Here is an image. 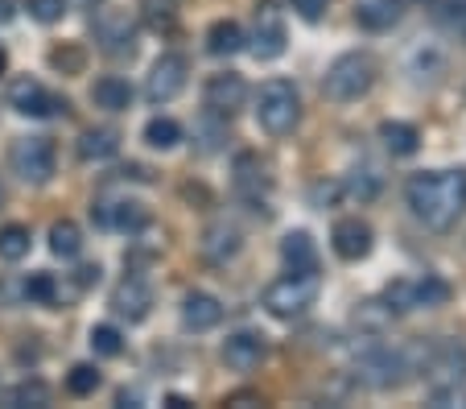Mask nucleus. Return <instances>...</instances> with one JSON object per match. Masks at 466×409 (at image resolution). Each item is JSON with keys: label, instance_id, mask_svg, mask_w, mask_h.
Instances as JSON below:
<instances>
[{"label": "nucleus", "instance_id": "nucleus-12", "mask_svg": "<svg viewBox=\"0 0 466 409\" xmlns=\"http://www.w3.org/2000/svg\"><path fill=\"white\" fill-rule=\"evenodd\" d=\"M207 107L211 112H219V116H231L236 107H244V99H248V83L239 79V75H211L207 79Z\"/></svg>", "mask_w": 466, "mask_h": 409}, {"label": "nucleus", "instance_id": "nucleus-11", "mask_svg": "<svg viewBox=\"0 0 466 409\" xmlns=\"http://www.w3.org/2000/svg\"><path fill=\"white\" fill-rule=\"evenodd\" d=\"M285 50V26L277 17L273 5L256 9V29H252V54L256 58H277Z\"/></svg>", "mask_w": 466, "mask_h": 409}, {"label": "nucleus", "instance_id": "nucleus-23", "mask_svg": "<svg viewBox=\"0 0 466 409\" xmlns=\"http://www.w3.org/2000/svg\"><path fill=\"white\" fill-rule=\"evenodd\" d=\"M50 249H54V257H62V261L79 257V252H83L79 223H71V220H58V223H54V228H50Z\"/></svg>", "mask_w": 466, "mask_h": 409}, {"label": "nucleus", "instance_id": "nucleus-27", "mask_svg": "<svg viewBox=\"0 0 466 409\" xmlns=\"http://www.w3.org/2000/svg\"><path fill=\"white\" fill-rule=\"evenodd\" d=\"M203 249H207V257H211V261H228V257H236V249H239V231H236V228H211V231H207V240H203Z\"/></svg>", "mask_w": 466, "mask_h": 409}, {"label": "nucleus", "instance_id": "nucleus-21", "mask_svg": "<svg viewBox=\"0 0 466 409\" xmlns=\"http://www.w3.org/2000/svg\"><path fill=\"white\" fill-rule=\"evenodd\" d=\"M207 50L215 54V58H231V54L244 50V29L236 26V21H215L211 29H207Z\"/></svg>", "mask_w": 466, "mask_h": 409}, {"label": "nucleus", "instance_id": "nucleus-22", "mask_svg": "<svg viewBox=\"0 0 466 409\" xmlns=\"http://www.w3.org/2000/svg\"><path fill=\"white\" fill-rule=\"evenodd\" d=\"M380 141H384L388 153H396V158H413L421 137H417V128L405 125V120H384V125H380Z\"/></svg>", "mask_w": 466, "mask_h": 409}, {"label": "nucleus", "instance_id": "nucleus-1", "mask_svg": "<svg viewBox=\"0 0 466 409\" xmlns=\"http://www.w3.org/2000/svg\"><path fill=\"white\" fill-rule=\"evenodd\" d=\"M405 199L413 215L433 231H446L466 211V169H430L413 174L405 187Z\"/></svg>", "mask_w": 466, "mask_h": 409}, {"label": "nucleus", "instance_id": "nucleus-36", "mask_svg": "<svg viewBox=\"0 0 466 409\" xmlns=\"http://www.w3.org/2000/svg\"><path fill=\"white\" fill-rule=\"evenodd\" d=\"M430 405H438V409L462 405L466 409V389H458V384H433V389H430Z\"/></svg>", "mask_w": 466, "mask_h": 409}, {"label": "nucleus", "instance_id": "nucleus-14", "mask_svg": "<svg viewBox=\"0 0 466 409\" xmlns=\"http://www.w3.org/2000/svg\"><path fill=\"white\" fill-rule=\"evenodd\" d=\"M149 306H153V294H149V285H145V281L128 277V281L116 285V294H112V311L120 314V319L141 322L145 314H149Z\"/></svg>", "mask_w": 466, "mask_h": 409}, {"label": "nucleus", "instance_id": "nucleus-43", "mask_svg": "<svg viewBox=\"0 0 466 409\" xmlns=\"http://www.w3.org/2000/svg\"><path fill=\"white\" fill-rule=\"evenodd\" d=\"M5 63H9V58H5V50H0V75H5Z\"/></svg>", "mask_w": 466, "mask_h": 409}, {"label": "nucleus", "instance_id": "nucleus-19", "mask_svg": "<svg viewBox=\"0 0 466 409\" xmlns=\"http://www.w3.org/2000/svg\"><path fill=\"white\" fill-rule=\"evenodd\" d=\"M91 99H96V107H104V112H124V107L132 104V87L120 75H104V79H96V87H91Z\"/></svg>", "mask_w": 466, "mask_h": 409}, {"label": "nucleus", "instance_id": "nucleus-13", "mask_svg": "<svg viewBox=\"0 0 466 409\" xmlns=\"http://www.w3.org/2000/svg\"><path fill=\"white\" fill-rule=\"evenodd\" d=\"M330 244L343 261H363L371 252V228L363 220H339L330 231Z\"/></svg>", "mask_w": 466, "mask_h": 409}, {"label": "nucleus", "instance_id": "nucleus-40", "mask_svg": "<svg viewBox=\"0 0 466 409\" xmlns=\"http://www.w3.org/2000/svg\"><path fill=\"white\" fill-rule=\"evenodd\" d=\"M450 9H454V17H450V21H454L458 37H462V42H466V0H458V5H450Z\"/></svg>", "mask_w": 466, "mask_h": 409}, {"label": "nucleus", "instance_id": "nucleus-41", "mask_svg": "<svg viewBox=\"0 0 466 409\" xmlns=\"http://www.w3.org/2000/svg\"><path fill=\"white\" fill-rule=\"evenodd\" d=\"M91 281H99V265H83L79 269V285H91Z\"/></svg>", "mask_w": 466, "mask_h": 409}, {"label": "nucleus", "instance_id": "nucleus-45", "mask_svg": "<svg viewBox=\"0 0 466 409\" xmlns=\"http://www.w3.org/2000/svg\"><path fill=\"white\" fill-rule=\"evenodd\" d=\"M0 199H5V195H0Z\"/></svg>", "mask_w": 466, "mask_h": 409}, {"label": "nucleus", "instance_id": "nucleus-38", "mask_svg": "<svg viewBox=\"0 0 466 409\" xmlns=\"http://www.w3.org/2000/svg\"><path fill=\"white\" fill-rule=\"evenodd\" d=\"M376 190H380L376 174H371V169H355L351 174V195L355 199H376Z\"/></svg>", "mask_w": 466, "mask_h": 409}, {"label": "nucleus", "instance_id": "nucleus-4", "mask_svg": "<svg viewBox=\"0 0 466 409\" xmlns=\"http://www.w3.org/2000/svg\"><path fill=\"white\" fill-rule=\"evenodd\" d=\"M318 277L314 273H285L281 281H273L264 290V311L277 319H298L306 306H314Z\"/></svg>", "mask_w": 466, "mask_h": 409}, {"label": "nucleus", "instance_id": "nucleus-39", "mask_svg": "<svg viewBox=\"0 0 466 409\" xmlns=\"http://www.w3.org/2000/svg\"><path fill=\"white\" fill-rule=\"evenodd\" d=\"M50 63L58 66V71H79V66H83V54L79 50H54Z\"/></svg>", "mask_w": 466, "mask_h": 409}, {"label": "nucleus", "instance_id": "nucleus-31", "mask_svg": "<svg viewBox=\"0 0 466 409\" xmlns=\"http://www.w3.org/2000/svg\"><path fill=\"white\" fill-rule=\"evenodd\" d=\"M99 381H104V376L96 373V364H75L71 376H66V389H71L75 397H91V393L99 389Z\"/></svg>", "mask_w": 466, "mask_h": 409}, {"label": "nucleus", "instance_id": "nucleus-18", "mask_svg": "<svg viewBox=\"0 0 466 409\" xmlns=\"http://www.w3.org/2000/svg\"><path fill=\"white\" fill-rule=\"evenodd\" d=\"M355 21H360L363 29H371V34L392 29L396 21H400V0H360V5H355Z\"/></svg>", "mask_w": 466, "mask_h": 409}, {"label": "nucleus", "instance_id": "nucleus-17", "mask_svg": "<svg viewBox=\"0 0 466 409\" xmlns=\"http://www.w3.org/2000/svg\"><path fill=\"white\" fill-rule=\"evenodd\" d=\"M219 319H223V306L215 302L211 294H186L182 322L190 331H211V327H219Z\"/></svg>", "mask_w": 466, "mask_h": 409}, {"label": "nucleus", "instance_id": "nucleus-10", "mask_svg": "<svg viewBox=\"0 0 466 409\" xmlns=\"http://www.w3.org/2000/svg\"><path fill=\"white\" fill-rule=\"evenodd\" d=\"M433 384H462L466 381V343L446 339V343L433 347V356H425Z\"/></svg>", "mask_w": 466, "mask_h": 409}, {"label": "nucleus", "instance_id": "nucleus-3", "mask_svg": "<svg viewBox=\"0 0 466 409\" xmlns=\"http://www.w3.org/2000/svg\"><path fill=\"white\" fill-rule=\"evenodd\" d=\"M371 83H376V63H371L368 54L355 50L330 63V71H326V96L339 99V104H351V99L368 96Z\"/></svg>", "mask_w": 466, "mask_h": 409}, {"label": "nucleus", "instance_id": "nucleus-34", "mask_svg": "<svg viewBox=\"0 0 466 409\" xmlns=\"http://www.w3.org/2000/svg\"><path fill=\"white\" fill-rule=\"evenodd\" d=\"M54 294H58V285H54V277H50V273H34V277L25 281V298H29V302L50 306V302H54Z\"/></svg>", "mask_w": 466, "mask_h": 409}, {"label": "nucleus", "instance_id": "nucleus-9", "mask_svg": "<svg viewBox=\"0 0 466 409\" xmlns=\"http://www.w3.org/2000/svg\"><path fill=\"white\" fill-rule=\"evenodd\" d=\"M186 71H190V66H186L182 54H161L149 71V83H145L149 104H169V99L186 87Z\"/></svg>", "mask_w": 466, "mask_h": 409}, {"label": "nucleus", "instance_id": "nucleus-28", "mask_svg": "<svg viewBox=\"0 0 466 409\" xmlns=\"http://www.w3.org/2000/svg\"><path fill=\"white\" fill-rule=\"evenodd\" d=\"M21 257H29V228H21V223L0 228V261H21Z\"/></svg>", "mask_w": 466, "mask_h": 409}, {"label": "nucleus", "instance_id": "nucleus-37", "mask_svg": "<svg viewBox=\"0 0 466 409\" xmlns=\"http://www.w3.org/2000/svg\"><path fill=\"white\" fill-rule=\"evenodd\" d=\"M289 5L301 21H309V26H318V21L326 17V9H330V0H289Z\"/></svg>", "mask_w": 466, "mask_h": 409}, {"label": "nucleus", "instance_id": "nucleus-25", "mask_svg": "<svg viewBox=\"0 0 466 409\" xmlns=\"http://www.w3.org/2000/svg\"><path fill=\"white\" fill-rule=\"evenodd\" d=\"M145 141H149L153 149H174V145L182 141V125L169 120V116H153L149 125H145Z\"/></svg>", "mask_w": 466, "mask_h": 409}, {"label": "nucleus", "instance_id": "nucleus-2", "mask_svg": "<svg viewBox=\"0 0 466 409\" xmlns=\"http://www.w3.org/2000/svg\"><path fill=\"white\" fill-rule=\"evenodd\" d=\"M256 120H260L264 133L273 137H285L298 128L301 120V99H298V87L285 79H268L256 96Z\"/></svg>", "mask_w": 466, "mask_h": 409}, {"label": "nucleus", "instance_id": "nucleus-7", "mask_svg": "<svg viewBox=\"0 0 466 409\" xmlns=\"http://www.w3.org/2000/svg\"><path fill=\"white\" fill-rule=\"evenodd\" d=\"M91 34H96L104 54H132L137 50V21L128 17V9H99L91 17Z\"/></svg>", "mask_w": 466, "mask_h": 409}, {"label": "nucleus", "instance_id": "nucleus-26", "mask_svg": "<svg viewBox=\"0 0 466 409\" xmlns=\"http://www.w3.org/2000/svg\"><path fill=\"white\" fill-rule=\"evenodd\" d=\"M409 290H413V306H441L450 298V285L433 273H425L421 281H409Z\"/></svg>", "mask_w": 466, "mask_h": 409}, {"label": "nucleus", "instance_id": "nucleus-15", "mask_svg": "<svg viewBox=\"0 0 466 409\" xmlns=\"http://www.w3.org/2000/svg\"><path fill=\"white\" fill-rule=\"evenodd\" d=\"M223 360H228V368H236V373H252L264 360V339L252 335V331H239V335H231L228 343H223Z\"/></svg>", "mask_w": 466, "mask_h": 409}, {"label": "nucleus", "instance_id": "nucleus-35", "mask_svg": "<svg viewBox=\"0 0 466 409\" xmlns=\"http://www.w3.org/2000/svg\"><path fill=\"white\" fill-rule=\"evenodd\" d=\"M25 9L34 21L54 26V21H62V13H66V0H25Z\"/></svg>", "mask_w": 466, "mask_h": 409}, {"label": "nucleus", "instance_id": "nucleus-29", "mask_svg": "<svg viewBox=\"0 0 466 409\" xmlns=\"http://www.w3.org/2000/svg\"><path fill=\"white\" fill-rule=\"evenodd\" d=\"M112 228H120V231H141L145 223H149V211H145L141 203H116L112 207V215H104Z\"/></svg>", "mask_w": 466, "mask_h": 409}, {"label": "nucleus", "instance_id": "nucleus-42", "mask_svg": "<svg viewBox=\"0 0 466 409\" xmlns=\"http://www.w3.org/2000/svg\"><path fill=\"white\" fill-rule=\"evenodd\" d=\"M13 17V0H0V26Z\"/></svg>", "mask_w": 466, "mask_h": 409}, {"label": "nucleus", "instance_id": "nucleus-6", "mask_svg": "<svg viewBox=\"0 0 466 409\" xmlns=\"http://www.w3.org/2000/svg\"><path fill=\"white\" fill-rule=\"evenodd\" d=\"M409 373H413V356L405 347H371L360 364V376L376 389H396L409 381Z\"/></svg>", "mask_w": 466, "mask_h": 409}, {"label": "nucleus", "instance_id": "nucleus-16", "mask_svg": "<svg viewBox=\"0 0 466 409\" xmlns=\"http://www.w3.org/2000/svg\"><path fill=\"white\" fill-rule=\"evenodd\" d=\"M281 261L289 273H314L318 269V249L306 231H289L281 240Z\"/></svg>", "mask_w": 466, "mask_h": 409}, {"label": "nucleus", "instance_id": "nucleus-8", "mask_svg": "<svg viewBox=\"0 0 466 409\" xmlns=\"http://www.w3.org/2000/svg\"><path fill=\"white\" fill-rule=\"evenodd\" d=\"M9 104L17 107L21 116H34V120H46V116H58V112H66V99H58L46 83H37V79H17L9 87Z\"/></svg>", "mask_w": 466, "mask_h": 409}, {"label": "nucleus", "instance_id": "nucleus-44", "mask_svg": "<svg viewBox=\"0 0 466 409\" xmlns=\"http://www.w3.org/2000/svg\"><path fill=\"white\" fill-rule=\"evenodd\" d=\"M79 5H87V9H96V5H99V0H79Z\"/></svg>", "mask_w": 466, "mask_h": 409}, {"label": "nucleus", "instance_id": "nucleus-5", "mask_svg": "<svg viewBox=\"0 0 466 409\" xmlns=\"http://www.w3.org/2000/svg\"><path fill=\"white\" fill-rule=\"evenodd\" d=\"M9 166H13V174H17L21 182H34V187L50 182V174H54L50 137H17L13 149H9Z\"/></svg>", "mask_w": 466, "mask_h": 409}, {"label": "nucleus", "instance_id": "nucleus-32", "mask_svg": "<svg viewBox=\"0 0 466 409\" xmlns=\"http://www.w3.org/2000/svg\"><path fill=\"white\" fill-rule=\"evenodd\" d=\"M13 409H25V405H34V409H42L46 401H50V389H46L42 381H21L17 389H13Z\"/></svg>", "mask_w": 466, "mask_h": 409}, {"label": "nucleus", "instance_id": "nucleus-20", "mask_svg": "<svg viewBox=\"0 0 466 409\" xmlns=\"http://www.w3.org/2000/svg\"><path fill=\"white\" fill-rule=\"evenodd\" d=\"M236 190L248 199V203H260V199H264L268 179H264V166L256 158H239L236 161Z\"/></svg>", "mask_w": 466, "mask_h": 409}, {"label": "nucleus", "instance_id": "nucleus-30", "mask_svg": "<svg viewBox=\"0 0 466 409\" xmlns=\"http://www.w3.org/2000/svg\"><path fill=\"white\" fill-rule=\"evenodd\" d=\"M145 21H149V29H157V34H169V29L177 26V5L174 0H145Z\"/></svg>", "mask_w": 466, "mask_h": 409}, {"label": "nucleus", "instance_id": "nucleus-33", "mask_svg": "<svg viewBox=\"0 0 466 409\" xmlns=\"http://www.w3.org/2000/svg\"><path fill=\"white\" fill-rule=\"evenodd\" d=\"M91 352H96V356H104V360L120 356V352H124L120 331H116V327H96V331H91Z\"/></svg>", "mask_w": 466, "mask_h": 409}, {"label": "nucleus", "instance_id": "nucleus-24", "mask_svg": "<svg viewBox=\"0 0 466 409\" xmlns=\"http://www.w3.org/2000/svg\"><path fill=\"white\" fill-rule=\"evenodd\" d=\"M116 149H120V141H116L112 128H91V133H83V141H79L83 161H104V158H112Z\"/></svg>", "mask_w": 466, "mask_h": 409}]
</instances>
